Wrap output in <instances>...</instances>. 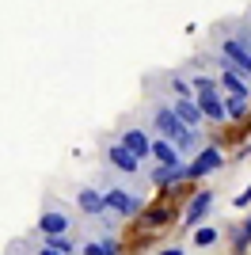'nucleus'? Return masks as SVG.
<instances>
[{"label": "nucleus", "mask_w": 251, "mask_h": 255, "mask_svg": "<svg viewBox=\"0 0 251 255\" xmlns=\"http://www.w3.org/2000/svg\"><path fill=\"white\" fill-rule=\"evenodd\" d=\"M225 111H229V122H232V118H248L251 96H225Z\"/></svg>", "instance_id": "15"}, {"label": "nucleus", "mask_w": 251, "mask_h": 255, "mask_svg": "<svg viewBox=\"0 0 251 255\" xmlns=\"http://www.w3.org/2000/svg\"><path fill=\"white\" fill-rule=\"evenodd\" d=\"M95 187L103 191L107 206H111V210H115L122 221L141 217V210H145V202H148V187H145V183H133V179H126V175H115L111 168L99 171Z\"/></svg>", "instance_id": "1"}, {"label": "nucleus", "mask_w": 251, "mask_h": 255, "mask_svg": "<svg viewBox=\"0 0 251 255\" xmlns=\"http://www.w3.org/2000/svg\"><path fill=\"white\" fill-rule=\"evenodd\" d=\"M217 88L225 96H251V76H244L236 65H225L217 69Z\"/></svg>", "instance_id": "11"}, {"label": "nucleus", "mask_w": 251, "mask_h": 255, "mask_svg": "<svg viewBox=\"0 0 251 255\" xmlns=\"http://www.w3.org/2000/svg\"><path fill=\"white\" fill-rule=\"evenodd\" d=\"M99 152H103V168H111L115 175H126V179H133V183H145L148 187V179H145V171H148V164L141 156H133V152L126 149L118 137H107L103 145H99Z\"/></svg>", "instance_id": "3"}, {"label": "nucleus", "mask_w": 251, "mask_h": 255, "mask_svg": "<svg viewBox=\"0 0 251 255\" xmlns=\"http://www.w3.org/2000/svg\"><path fill=\"white\" fill-rule=\"evenodd\" d=\"M84 221L80 213H76L73 202H65V198H46L38 210V221H34V233L31 236H57V233H76L80 236Z\"/></svg>", "instance_id": "2"}, {"label": "nucleus", "mask_w": 251, "mask_h": 255, "mask_svg": "<svg viewBox=\"0 0 251 255\" xmlns=\"http://www.w3.org/2000/svg\"><path fill=\"white\" fill-rule=\"evenodd\" d=\"M213 202H217V194H213V191H198V194L187 202V210H183V225H187V229H198V225L209 217Z\"/></svg>", "instance_id": "10"}, {"label": "nucleus", "mask_w": 251, "mask_h": 255, "mask_svg": "<svg viewBox=\"0 0 251 255\" xmlns=\"http://www.w3.org/2000/svg\"><path fill=\"white\" fill-rule=\"evenodd\" d=\"M221 164H225L221 149H217V145H206L194 160H187V175H190V179H202V175H213Z\"/></svg>", "instance_id": "9"}, {"label": "nucleus", "mask_w": 251, "mask_h": 255, "mask_svg": "<svg viewBox=\"0 0 251 255\" xmlns=\"http://www.w3.org/2000/svg\"><path fill=\"white\" fill-rule=\"evenodd\" d=\"M217 240H221L217 225H198V229H194V248H213Z\"/></svg>", "instance_id": "16"}, {"label": "nucleus", "mask_w": 251, "mask_h": 255, "mask_svg": "<svg viewBox=\"0 0 251 255\" xmlns=\"http://www.w3.org/2000/svg\"><path fill=\"white\" fill-rule=\"evenodd\" d=\"M232 206H236V210H248V206H251V183L236 194V198H232Z\"/></svg>", "instance_id": "17"}, {"label": "nucleus", "mask_w": 251, "mask_h": 255, "mask_svg": "<svg viewBox=\"0 0 251 255\" xmlns=\"http://www.w3.org/2000/svg\"><path fill=\"white\" fill-rule=\"evenodd\" d=\"M115 137L122 141V145H126L129 152H133V156H141L145 164L152 160V129H148L145 122H141V115H137V111H133V115H129V118L122 122V129H118Z\"/></svg>", "instance_id": "4"}, {"label": "nucleus", "mask_w": 251, "mask_h": 255, "mask_svg": "<svg viewBox=\"0 0 251 255\" xmlns=\"http://www.w3.org/2000/svg\"><path fill=\"white\" fill-rule=\"evenodd\" d=\"M248 248H251V217L232 229V255H244Z\"/></svg>", "instance_id": "14"}, {"label": "nucleus", "mask_w": 251, "mask_h": 255, "mask_svg": "<svg viewBox=\"0 0 251 255\" xmlns=\"http://www.w3.org/2000/svg\"><path fill=\"white\" fill-rule=\"evenodd\" d=\"M156 255H187L183 248H164V252H156Z\"/></svg>", "instance_id": "19"}, {"label": "nucleus", "mask_w": 251, "mask_h": 255, "mask_svg": "<svg viewBox=\"0 0 251 255\" xmlns=\"http://www.w3.org/2000/svg\"><path fill=\"white\" fill-rule=\"evenodd\" d=\"M202 107V115H206L209 126H221V122H229V111H225V92H209V96H194Z\"/></svg>", "instance_id": "12"}, {"label": "nucleus", "mask_w": 251, "mask_h": 255, "mask_svg": "<svg viewBox=\"0 0 251 255\" xmlns=\"http://www.w3.org/2000/svg\"><path fill=\"white\" fill-rule=\"evenodd\" d=\"M244 156H251V145H244Z\"/></svg>", "instance_id": "20"}, {"label": "nucleus", "mask_w": 251, "mask_h": 255, "mask_svg": "<svg viewBox=\"0 0 251 255\" xmlns=\"http://www.w3.org/2000/svg\"><path fill=\"white\" fill-rule=\"evenodd\" d=\"M167 103H171V111L179 115V122H183V126H194V129H206V126H209L194 96H179V99H171V96H167Z\"/></svg>", "instance_id": "8"}, {"label": "nucleus", "mask_w": 251, "mask_h": 255, "mask_svg": "<svg viewBox=\"0 0 251 255\" xmlns=\"http://www.w3.org/2000/svg\"><path fill=\"white\" fill-rule=\"evenodd\" d=\"M73 206H76V213H80V221H92V217H107V213H111L103 191H99L95 183H80V187H76L73 191Z\"/></svg>", "instance_id": "5"}, {"label": "nucleus", "mask_w": 251, "mask_h": 255, "mask_svg": "<svg viewBox=\"0 0 251 255\" xmlns=\"http://www.w3.org/2000/svg\"><path fill=\"white\" fill-rule=\"evenodd\" d=\"M152 160H156V164H179L183 156H179V149L167 137H156V133H152Z\"/></svg>", "instance_id": "13"}, {"label": "nucleus", "mask_w": 251, "mask_h": 255, "mask_svg": "<svg viewBox=\"0 0 251 255\" xmlns=\"http://www.w3.org/2000/svg\"><path fill=\"white\" fill-rule=\"evenodd\" d=\"M145 179H148V187H171V183H183V179H190V175H187V160H179V164H156V160H148Z\"/></svg>", "instance_id": "6"}, {"label": "nucleus", "mask_w": 251, "mask_h": 255, "mask_svg": "<svg viewBox=\"0 0 251 255\" xmlns=\"http://www.w3.org/2000/svg\"><path fill=\"white\" fill-rule=\"evenodd\" d=\"M31 255H61V252H53V248H46V244H38V248H34V252Z\"/></svg>", "instance_id": "18"}, {"label": "nucleus", "mask_w": 251, "mask_h": 255, "mask_svg": "<svg viewBox=\"0 0 251 255\" xmlns=\"http://www.w3.org/2000/svg\"><path fill=\"white\" fill-rule=\"evenodd\" d=\"M76 255H122V244H118V236L80 233V240H76Z\"/></svg>", "instance_id": "7"}]
</instances>
